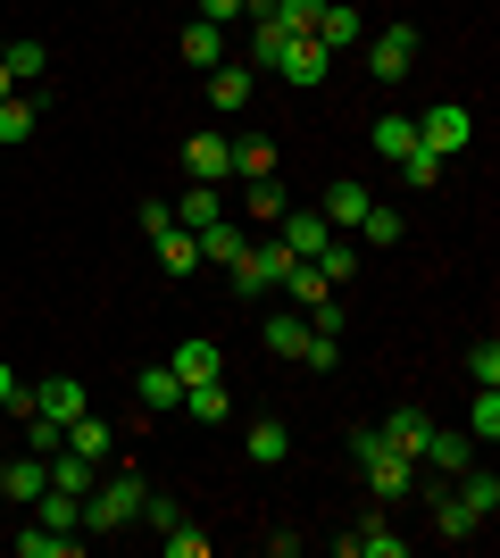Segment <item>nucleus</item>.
<instances>
[{
	"instance_id": "19",
	"label": "nucleus",
	"mask_w": 500,
	"mask_h": 558,
	"mask_svg": "<svg viewBox=\"0 0 500 558\" xmlns=\"http://www.w3.org/2000/svg\"><path fill=\"white\" fill-rule=\"evenodd\" d=\"M34 409H42V417H59V425L84 417V384H75V375H50L42 392H34Z\"/></svg>"
},
{
	"instance_id": "47",
	"label": "nucleus",
	"mask_w": 500,
	"mask_h": 558,
	"mask_svg": "<svg viewBox=\"0 0 500 558\" xmlns=\"http://www.w3.org/2000/svg\"><path fill=\"white\" fill-rule=\"evenodd\" d=\"M167 226H175V201H143V233H150V242H159Z\"/></svg>"
},
{
	"instance_id": "32",
	"label": "nucleus",
	"mask_w": 500,
	"mask_h": 558,
	"mask_svg": "<svg viewBox=\"0 0 500 558\" xmlns=\"http://www.w3.org/2000/svg\"><path fill=\"white\" fill-rule=\"evenodd\" d=\"M242 209L259 217V226H276V217H284V184H276V175H251V192H242Z\"/></svg>"
},
{
	"instance_id": "14",
	"label": "nucleus",
	"mask_w": 500,
	"mask_h": 558,
	"mask_svg": "<svg viewBox=\"0 0 500 558\" xmlns=\"http://www.w3.org/2000/svg\"><path fill=\"white\" fill-rule=\"evenodd\" d=\"M376 434H383L392 450H401V459H417V450H426V434H434V417H426V409H392V417H383Z\"/></svg>"
},
{
	"instance_id": "1",
	"label": "nucleus",
	"mask_w": 500,
	"mask_h": 558,
	"mask_svg": "<svg viewBox=\"0 0 500 558\" xmlns=\"http://www.w3.org/2000/svg\"><path fill=\"white\" fill-rule=\"evenodd\" d=\"M351 459L367 466V484H376V500H408V492H417V459H401V450L383 442L376 425H351Z\"/></svg>"
},
{
	"instance_id": "42",
	"label": "nucleus",
	"mask_w": 500,
	"mask_h": 558,
	"mask_svg": "<svg viewBox=\"0 0 500 558\" xmlns=\"http://www.w3.org/2000/svg\"><path fill=\"white\" fill-rule=\"evenodd\" d=\"M284 43H292L284 25H267V17H259V34H251V59H259V68H276V59H284Z\"/></svg>"
},
{
	"instance_id": "36",
	"label": "nucleus",
	"mask_w": 500,
	"mask_h": 558,
	"mask_svg": "<svg viewBox=\"0 0 500 558\" xmlns=\"http://www.w3.org/2000/svg\"><path fill=\"white\" fill-rule=\"evenodd\" d=\"M434 534H442V542H467V534H484V525L459 509V492H451V500H434Z\"/></svg>"
},
{
	"instance_id": "26",
	"label": "nucleus",
	"mask_w": 500,
	"mask_h": 558,
	"mask_svg": "<svg viewBox=\"0 0 500 558\" xmlns=\"http://www.w3.org/2000/svg\"><path fill=\"white\" fill-rule=\"evenodd\" d=\"M167 367L184 375V384H209V375H217V342H200V333H192V342H175V359H167Z\"/></svg>"
},
{
	"instance_id": "37",
	"label": "nucleus",
	"mask_w": 500,
	"mask_h": 558,
	"mask_svg": "<svg viewBox=\"0 0 500 558\" xmlns=\"http://www.w3.org/2000/svg\"><path fill=\"white\" fill-rule=\"evenodd\" d=\"M242 450H251L259 466H276V459H284V425H276V417H259L251 434H242Z\"/></svg>"
},
{
	"instance_id": "20",
	"label": "nucleus",
	"mask_w": 500,
	"mask_h": 558,
	"mask_svg": "<svg viewBox=\"0 0 500 558\" xmlns=\"http://www.w3.org/2000/svg\"><path fill=\"white\" fill-rule=\"evenodd\" d=\"M184 409H192L200 425H225V417H234V400H225V375H209V384H184Z\"/></svg>"
},
{
	"instance_id": "11",
	"label": "nucleus",
	"mask_w": 500,
	"mask_h": 558,
	"mask_svg": "<svg viewBox=\"0 0 500 558\" xmlns=\"http://www.w3.org/2000/svg\"><path fill=\"white\" fill-rule=\"evenodd\" d=\"M259 342L276 350V359H301V350H309V308H276L259 326Z\"/></svg>"
},
{
	"instance_id": "15",
	"label": "nucleus",
	"mask_w": 500,
	"mask_h": 558,
	"mask_svg": "<svg viewBox=\"0 0 500 558\" xmlns=\"http://www.w3.org/2000/svg\"><path fill=\"white\" fill-rule=\"evenodd\" d=\"M459 509L476 517V525L500 509V475H492V466H459Z\"/></svg>"
},
{
	"instance_id": "41",
	"label": "nucleus",
	"mask_w": 500,
	"mask_h": 558,
	"mask_svg": "<svg viewBox=\"0 0 500 558\" xmlns=\"http://www.w3.org/2000/svg\"><path fill=\"white\" fill-rule=\"evenodd\" d=\"M0 59H9V75H17V84H25V75H42V68H50V50H42V43H17V50L0 43Z\"/></svg>"
},
{
	"instance_id": "22",
	"label": "nucleus",
	"mask_w": 500,
	"mask_h": 558,
	"mask_svg": "<svg viewBox=\"0 0 500 558\" xmlns=\"http://www.w3.org/2000/svg\"><path fill=\"white\" fill-rule=\"evenodd\" d=\"M326 292H333V283L317 276V258H292V267H284V301H292V308H317Z\"/></svg>"
},
{
	"instance_id": "25",
	"label": "nucleus",
	"mask_w": 500,
	"mask_h": 558,
	"mask_svg": "<svg viewBox=\"0 0 500 558\" xmlns=\"http://www.w3.org/2000/svg\"><path fill=\"white\" fill-rule=\"evenodd\" d=\"M17 558H84V542H75V534H50V525H25Z\"/></svg>"
},
{
	"instance_id": "49",
	"label": "nucleus",
	"mask_w": 500,
	"mask_h": 558,
	"mask_svg": "<svg viewBox=\"0 0 500 558\" xmlns=\"http://www.w3.org/2000/svg\"><path fill=\"white\" fill-rule=\"evenodd\" d=\"M9 93H17V75H9V59H0V100H9Z\"/></svg>"
},
{
	"instance_id": "21",
	"label": "nucleus",
	"mask_w": 500,
	"mask_h": 558,
	"mask_svg": "<svg viewBox=\"0 0 500 558\" xmlns=\"http://www.w3.org/2000/svg\"><path fill=\"white\" fill-rule=\"evenodd\" d=\"M42 466H50V484H59V492H75V500H84V492L100 484V466H93V459H75V450H50Z\"/></svg>"
},
{
	"instance_id": "5",
	"label": "nucleus",
	"mask_w": 500,
	"mask_h": 558,
	"mask_svg": "<svg viewBox=\"0 0 500 558\" xmlns=\"http://www.w3.org/2000/svg\"><path fill=\"white\" fill-rule=\"evenodd\" d=\"M417 142H426L434 159H451V150H467V142H476V125H467V109H459V100H442V109L417 117Z\"/></svg>"
},
{
	"instance_id": "33",
	"label": "nucleus",
	"mask_w": 500,
	"mask_h": 558,
	"mask_svg": "<svg viewBox=\"0 0 500 558\" xmlns=\"http://www.w3.org/2000/svg\"><path fill=\"white\" fill-rule=\"evenodd\" d=\"M358 233H367V242H376V251H392V242H401V209H383V201H367V217H358Z\"/></svg>"
},
{
	"instance_id": "43",
	"label": "nucleus",
	"mask_w": 500,
	"mask_h": 558,
	"mask_svg": "<svg viewBox=\"0 0 500 558\" xmlns=\"http://www.w3.org/2000/svg\"><path fill=\"white\" fill-rule=\"evenodd\" d=\"M150 525V534H167V525H184V509H175V500H159V492H143V509H134Z\"/></svg>"
},
{
	"instance_id": "16",
	"label": "nucleus",
	"mask_w": 500,
	"mask_h": 558,
	"mask_svg": "<svg viewBox=\"0 0 500 558\" xmlns=\"http://www.w3.org/2000/svg\"><path fill=\"white\" fill-rule=\"evenodd\" d=\"M417 459H426L434 475H459V466H476V442H467V434H442V425H434V434H426V450H417Z\"/></svg>"
},
{
	"instance_id": "18",
	"label": "nucleus",
	"mask_w": 500,
	"mask_h": 558,
	"mask_svg": "<svg viewBox=\"0 0 500 558\" xmlns=\"http://www.w3.org/2000/svg\"><path fill=\"white\" fill-rule=\"evenodd\" d=\"M68 450H75V459H109V450H118V434H109V425H100L93 417V409H84V417H68Z\"/></svg>"
},
{
	"instance_id": "10",
	"label": "nucleus",
	"mask_w": 500,
	"mask_h": 558,
	"mask_svg": "<svg viewBox=\"0 0 500 558\" xmlns=\"http://www.w3.org/2000/svg\"><path fill=\"white\" fill-rule=\"evenodd\" d=\"M192 242H200V267H234V258L251 251V233H242L234 217H209V226L192 233Z\"/></svg>"
},
{
	"instance_id": "2",
	"label": "nucleus",
	"mask_w": 500,
	"mask_h": 558,
	"mask_svg": "<svg viewBox=\"0 0 500 558\" xmlns=\"http://www.w3.org/2000/svg\"><path fill=\"white\" fill-rule=\"evenodd\" d=\"M143 475H125V466H118V475H109V484H93V492H84V534H118V525H134V509H143Z\"/></svg>"
},
{
	"instance_id": "13",
	"label": "nucleus",
	"mask_w": 500,
	"mask_h": 558,
	"mask_svg": "<svg viewBox=\"0 0 500 558\" xmlns=\"http://www.w3.org/2000/svg\"><path fill=\"white\" fill-rule=\"evenodd\" d=\"M309 34H317V43L333 50V59H342V50L358 43V9H351V0H326V9H317V25H309Z\"/></svg>"
},
{
	"instance_id": "23",
	"label": "nucleus",
	"mask_w": 500,
	"mask_h": 558,
	"mask_svg": "<svg viewBox=\"0 0 500 558\" xmlns=\"http://www.w3.org/2000/svg\"><path fill=\"white\" fill-rule=\"evenodd\" d=\"M351 542H358V558H408V534H392L383 517H367V525H351Z\"/></svg>"
},
{
	"instance_id": "28",
	"label": "nucleus",
	"mask_w": 500,
	"mask_h": 558,
	"mask_svg": "<svg viewBox=\"0 0 500 558\" xmlns=\"http://www.w3.org/2000/svg\"><path fill=\"white\" fill-rule=\"evenodd\" d=\"M143 409H184V375L167 367V359H159V367H143Z\"/></svg>"
},
{
	"instance_id": "4",
	"label": "nucleus",
	"mask_w": 500,
	"mask_h": 558,
	"mask_svg": "<svg viewBox=\"0 0 500 558\" xmlns=\"http://www.w3.org/2000/svg\"><path fill=\"white\" fill-rule=\"evenodd\" d=\"M367 75H383V84L417 75V25H383L376 50H367Z\"/></svg>"
},
{
	"instance_id": "24",
	"label": "nucleus",
	"mask_w": 500,
	"mask_h": 558,
	"mask_svg": "<svg viewBox=\"0 0 500 558\" xmlns=\"http://www.w3.org/2000/svg\"><path fill=\"white\" fill-rule=\"evenodd\" d=\"M184 59L192 68H225V25H209V17L184 25Z\"/></svg>"
},
{
	"instance_id": "6",
	"label": "nucleus",
	"mask_w": 500,
	"mask_h": 558,
	"mask_svg": "<svg viewBox=\"0 0 500 558\" xmlns=\"http://www.w3.org/2000/svg\"><path fill=\"white\" fill-rule=\"evenodd\" d=\"M184 167H192V184H225V175H234V142H225V134H192Z\"/></svg>"
},
{
	"instance_id": "44",
	"label": "nucleus",
	"mask_w": 500,
	"mask_h": 558,
	"mask_svg": "<svg viewBox=\"0 0 500 558\" xmlns=\"http://www.w3.org/2000/svg\"><path fill=\"white\" fill-rule=\"evenodd\" d=\"M167 558H209V534H192V525H167Z\"/></svg>"
},
{
	"instance_id": "39",
	"label": "nucleus",
	"mask_w": 500,
	"mask_h": 558,
	"mask_svg": "<svg viewBox=\"0 0 500 558\" xmlns=\"http://www.w3.org/2000/svg\"><path fill=\"white\" fill-rule=\"evenodd\" d=\"M25 134H34V100H17V93H9V100H0V142L17 150Z\"/></svg>"
},
{
	"instance_id": "3",
	"label": "nucleus",
	"mask_w": 500,
	"mask_h": 558,
	"mask_svg": "<svg viewBox=\"0 0 500 558\" xmlns=\"http://www.w3.org/2000/svg\"><path fill=\"white\" fill-rule=\"evenodd\" d=\"M284 267H292L284 242H251V251L234 258V292H251V301H259V292H276V283H284Z\"/></svg>"
},
{
	"instance_id": "31",
	"label": "nucleus",
	"mask_w": 500,
	"mask_h": 558,
	"mask_svg": "<svg viewBox=\"0 0 500 558\" xmlns=\"http://www.w3.org/2000/svg\"><path fill=\"white\" fill-rule=\"evenodd\" d=\"M392 167H401V184H408V192H434V184H442V159H434L426 142H417V150H401Z\"/></svg>"
},
{
	"instance_id": "45",
	"label": "nucleus",
	"mask_w": 500,
	"mask_h": 558,
	"mask_svg": "<svg viewBox=\"0 0 500 558\" xmlns=\"http://www.w3.org/2000/svg\"><path fill=\"white\" fill-rule=\"evenodd\" d=\"M467 375H476V384H500V342H492V333L467 350Z\"/></svg>"
},
{
	"instance_id": "46",
	"label": "nucleus",
	"mask_w": 500,
	"mask_h": 558,
	"mask_svg": "<svg viewBox=\"0 0 500 558\" xmlns=\"http://www.w3.org/2000/svg\"><path fill=\"white\" fill-rule=\"evenodd\" d=\"M0 409H9V417H25V409H34V392H17V367H9V359H0Z\"/></svg>"
},
{
	"instance_id": "27",
	"label": "nucleus",
	"mask_w": 500,
	"mask_h": 558,
	"mask_svg": "<svg viewBox=\"0 0 500 558\" xmlns=\"http://www.w3.org/2000/svg\"><path fill=\"white\" fill-rule=\"evenodd\" d=\"M209 217H225V201H217V184H192L184 201H175V226H184V233H200V226H209Z\"/></svg>"
},
{
	"instance_id": "34",
	"label": "nucleus",
	"mask_w": 500,
	"mask_h": 558,
	"mask_svg": "<svg viewBox=\"0 0 500 558\" xmlns=\"http://www.w3.org/2000/svg\"><path fill=\"white\" fill-rule=\"evenodd\" d=\"M209 100L217 109H242L251 100V68H209Z\"/></svg>"
},
{
	"instance_id": "12",
	"label": "nucleus",
	"mask_w": 500,
	"mask_h": 558,
	"mask_svg": "<svg viewBox=\"0 0 500 558\" xmlns=\"http://www.w3.org/2000/svg\"><path fill=\"white\" fill-rule=\"evenodd\" d=\"M50 484V466L42 459H25V466H0V509H34Z\"/></svg>"
},
{
	"instance_id": "29",
	"label": "nucleus",
	"mask_w": 500,
	"mask_h": 558,
	"mask_svg": "<svg viewBox=\"0 0 500 558\" xmlns=\"http://www.w3.org/2000/svg\"><path fill=\"white\" fill-rule=\"evenodd\" d=\"M367 142H376L383 159H401V150H417V117H376V125H367Z\"/></svg>"
},
{
	"instance_id": "8",
	"label": "nucleus",
	"mask_w": 500,
	"mask_h": 558,
	"mask_svg": "<svg viewBox=\"0 0 500 558\" xmlns=\"http://www.w3.org/2000/svg\"><path fill=\"white\" fill-rule=\"evenodd\" d=\"M367 201H376V192L358 184V175H342V184H326V201H317V217H326L333 233H351L358 217H367Z\"/></svg>"
},
{
	"instance_id": "48",
	"label": "nucleus",
	"mask_w": 500,
	"mask_h": 558,
	"mask_svg": "<svg viewBox=\"0 0 500 558\" xmlns=\"http://www.w3.org/2000/svg\"><path fill=\"white\" fill-rule=\"evenodd\" d=\"M242 9H251V0H200V17H209V25H225V17H242Z\"/></svg>"
},
{
	"instance_id": "38",
	"label": "nucleus",
	"mask_w": 500,
	"mask_h": 558,
	"mask_svg": "<svg viewBox=\"0 0 500 558\" xmlns=\"http://www.w3.org/2000/svg\"><path fill=\"white\" fill-rule=\"evenodd\" d=\"M234 175L251 184V175H276V142H234Z\"/></svg>"
},
{
	"instance_id": "30",
	"label": "nucleus",
	"mask_w": 500,
	"mask_h": 558,
	"mask_svg": "<svg viewBox=\"0 0 500 558\" xmlns=\"http://www.w3.org/2000/svg\"><path fill=\"white\" fill-rule=\"evenodd\" d=\"M159 267H167V276H192V267H200V242H192L184 226H167L159 233Z\"/></svg>"
},
{
	"instance_id": "9",
	"label": "nucleus",
	"mask_w": 500,
	"mask_h": 558,
	"mask_svg": "<svg viewBox=\"0 0 500 558\" xmlns=\"http://www.w3.org/2000/svg\"><path fill=\"white\" fill-rule=\"evenodd\" d=\"M276 226H284V233H276V242H284L292 258H317V251H326V242H333V226H326V217H317V209H284V217H276Z\"/></svg>"
},
{
	"instance_id": "40",
	"label": "nucleus",
	"mask_w": 500,
	"mask_h": 558,
	"mask_svg": "<svg viewBox=\"0 0 500 558\" xmlns=\"http://www.w3.org/2000/svg\"><path fill=\"white\" fill-rule=\"evenodd\" d=\"M301 367H317V375L342 367V333H317V326H309V350H301Z\"/></svg>"
},
{
	"instance_id": "7",
	"label": "nucleus",
	"mask_w": 500,
	"mask_h": 558,
	"mask_svg": "<svg viewBox=\"0 0 500 558\" xmlns=\"http://www.w3.org/2000/svg\"><path fill=\"white\" fill-rule=\"evenodd\" d=\"M276 68H284V84H301V93H309L317 75L333 68V50L317 43V34H292V43H284V59H276Z\"/></svg>"
},
{
	"instance_id": "35",
	"label": "nucleus",
	"mask_w": 500,
	"mask_h": 558,
	"mask_svg": "<svg viewBox=\"0 0 500 558\" xmlns=\"http://www.w3.org/2000/svg\"><path fill=\"white\" fill-rule=\"evenodd\" d=\"M492 434H500V384H484L476 409H467V442H492Z\"/></svg>"
},
{
	"instance_id": "17",
	"label": "nucleus",
	"mask_w": 500,
	"mask_h": 558,
	"mask_svg": "<svg viewBox=\"0 0 500 558\" xmlns=\"http://www.w3.org/2000/svg\"><path fill=\"white\" fill-rule=\"evenodd\" d=\"M34 525H50V534H75V525H84V500H75V492H59V484H42V500H34Z\"/></svg>"
}]
</instances>
